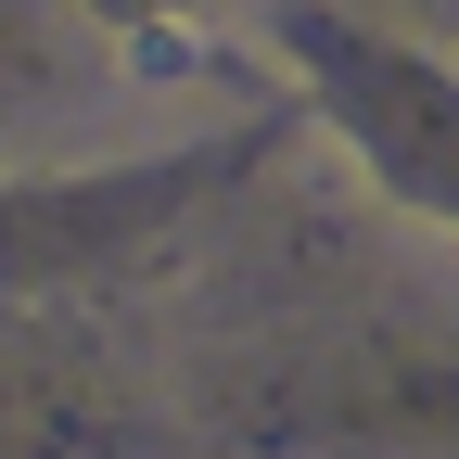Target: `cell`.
<instances>
[{"mask_svg":"<svg viewBox=\"0 0 459 459\" xmlns=\"http://www.w3.org/2000/svg\"><path fill=\"white\" fill-rule=\"evenodd\" d=\"M90 13H102L115 39H153V51H166V26H204L217 0H90Z\"/></svg>","mask_w":459,"mask_h":459,"instance_id":"obj_1","label":"cell"}]
</instances>
